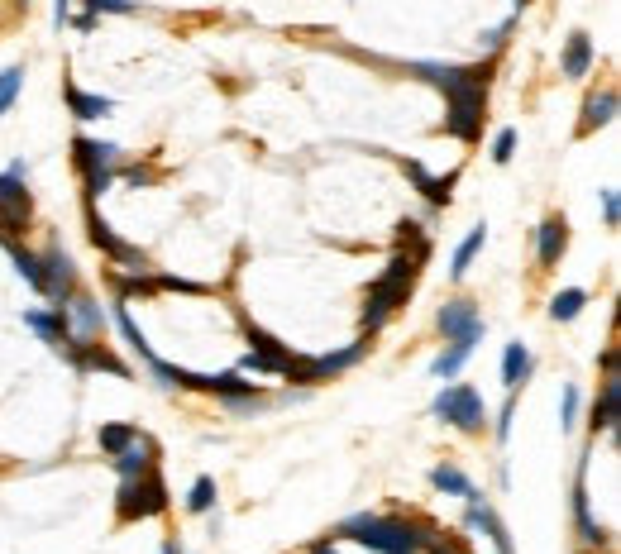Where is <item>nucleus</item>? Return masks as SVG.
Wrapping results in <instances>:
<instances>
[{
  "label": "nucleus",
  "instance_id": "obj_1",
  "mask_svg": "<svg viewBox=\"0 0 621 554\" xmlns=\"http://www.w3.org/2000/svg\"><path fill=\"white\" fill-rule=\"evenodd\" d=\"M411 72H421L426 82H435L445 91V129L454 139L473 144L483 134V101H488V77H493V63L483 67H459V63H411Z\"/></svg>",
  "mask_w": 621,
  "mask_h": 554
},
{
  "label": "nucleus",
  "instance_id": "obj_2",
  "mask_svg": "<svg viewBox=\"0 0 621 554\" xmlns=\"http://www.w3.org/2000/svg\"><path fill=\"white\" fill-rule=\"evenodd\" d=\"M430 258V244L421 239V244H402L397 254H392V263H387V273L368 287V306H364V335L373 340L378 330L387 325V316L397 311V306H407L411 287H416V277H421V263Z\"/></svg>",
  "mask_w": 621,
  "mask_h": 554
},
{
  "label": "nucleus",
  "instance_id": "obj_3",
  "mask_svg": "<svg viewBox=\"0 0 621 554\" xmlns=\"http://www.w3.org/2000/svg\"><path fill=\"white\" fill-rule=\"evenodd\" d=\"M335 540H354L373 554H421L426 526L421 521H402V516H378V512H354L340 521Z\"/></svg>",
  "mask_w": 621,
  "mask_h": 554
},
{
  "label": "nucleus",
  "instance_id": "obj_4",
  "mask_svg": "<svg viewBox=\"0 0 621 554\" xmlns=\"http://www.w3.org/2000/svg\"><path fill=\"white\" fill-rule=\"evenodd\" d=\"M72 163L82 172L86 201H96V196H106L110 187H115V177H120V144L77 134V139H72Z\"/></svg>",
  "mask_w": 621,
  "mask_h": 554
},
{
  "label": "nucleus",
  "instance_id": "obj_5",
  "mask_svg": "<svg viewBox=\"0 0 621 554\" xmlns=\"http://www.w3.org/2000/svg\"><path fill=\"white\" fill-rule=\"evenodd\" d=\"M430 411H435L440 421H450L454 430H464V435H483V430H488V402H483V392L469 383H445L435 392Z\"/></svg>",
  "mask_w": 621,
  "mask_h": 554
},
{
  "label": "nucleus",
  "instance_id": "obj_6",
  "mask_svg": "<svg viewBox=\"0 0 621 554\" xmlns=\"http://www.w3.org/2000/svg\"><path fill=\"white\" fill-rule=\"evenodd\" d=\"M168 512V483H163V473L153 469L144 478H125L120 492H115V516L134 526V521H153V516Z\"/></svg>",
  "mask_w": 621,
  "mask_h": 554
},
{
  "label": "nucleus",
  "instance_id": "obj_7",
  "mask_svg": "<svg viewBox=\"0 0 621 554\" xmlns=\"http://www.w3.org/2000/svg\"><path fill=\"white\" fill-rule=\"evenodd\" d=\"M86 230H91V244H96V249H101L115 268H125V273H149V258L110 230V220L96 211V201H86Z\"/></svg>",
  "mask_w": 621,
  "mask_h": 554
},
{
  "label": "nucleus",
  "instance_id": "obj_8",
  "mask_svg": "<svg viewBox=\"0 0 621 554\" xmlns=\"http://www.w3.org/2000/svg\"><path fill=\"white\" fill-rule=\"evenodd\" d=\"M39 263H43V297L53 301V311H63L67 301L77 297V263L63 254V244H48L39 254Z\"/></svg>",
  "mask_w": 621,
  "mask_h": 554
},
{
  "label": "nucleus",
  "instance_id": "obj_9",
  "mask_svg": "<svg viewBox=\"0 0 621 554\" xmlns=\"http://www.w3.org/2000/svg\"><path fill=\"white\" fill-rule=\"evenodd\" d=\"M440 330H445V340L459 344V349H469L473 354V344L483 340V316H478V306L464 297H454L440 306Z\"/></svg>",
  "mask_w": 621,
  "mask_h": 554
},
{
  "label": "nucleus",
  "instance_id": "obj_10",
  "mask_svg": "<svg viewBox=\"0 0 621 554\" xmlns=\"http://www.w3.org/2000/svg\"><path fill=\"white\" fill-rule=\"evenodd\" d=\"M63 316H67V330H72L77 340H106V325H110L106 306L96 297H86L82 287H77V297L63 306Z\"/></svg>",
  "mask_w": 621,
  "mask_h": 554
},
{
  "label": "nucleus",
  "instance_id": "obj_11",
  "mask_svg": "<svg viewBox=\"0 0 621 554\" xmlns=\"http://www.w3.org/2000/svg\"><path fill=\"white\" fill-rule=\"evenodd\" d=\"M574 521H579V540H583V545L607 550V540H612V535L593 521V497H588V454L579 459V478H574Z\"/></svg>",
  "mask_w": 621,
  "mask_h": 554
},
{
  "label": "nucleus",
  "instance_id": "obj_12",
  "mask_svg": "<svg viewBox=\"0 0 621 554\" xmlns=\"http://www.w3.org/2000/svg\"><path fill=\"white\" fill-rule=\"evenodd\" d=\"M110 464H115V473H120V483H125V478H144V473L158 469V445H153L149 435L139 430V435H134V440H129L115 459H110Z\"/></svg>",
  "mask_w": 621,
  "mask_h": 554
},
{
  "label": "nucleus",
  "instance_id": "obj_13",
  "mask_svg": "<svg viewBox=\"0 0 621 554\" xmlns=\"http://www.w3.org/2000/svg\"><path fill=\"white\" fill-rule=\"evenodd\" d=\"M464 507H469V512H464V526H469V531H483V535H488L497 554H516L512 550V535H507V526H502V516H497L493 507L483 502V497H469Z\"/></svg>",
  "mask_w": 621,
  "mask_h": 554
},
{
  "label": "nucleus",
  "instance_id": "obj_14",
  "mask_svg": "<svg viewBox=\"0 0 621 554\" xmlns=\"http://www.w3.org/2000/svg\"><path fill=\"white\" fill-rule=\"evenodd\" d=\"M564 249H569V220L564 215H550L545 225L536 230V258L540 268H555L559 258H564Z\"/></svg>",
  "mask_w": 621,
  "mask_h": 554
},
{
  "label": "nucleus",
  "instance_id": "obj_15",
  "mask_svg": "<svg viewBox=\"0 0 621 554\" xmlns=\"http://www.w3.org/2000/svg\"><path fill=\"white\" fill-rule=\"evenodd\" d=\"M531 368H536V359H531V349L521 340H512L502 349V387L507 392H521V387L531 383Z\"/></svg>",
  "mask_w": 621,
  "mask_h": 554
},
{
  "label": "nucleus",
  "instance_id": "obj_16",
  "mask_svg": "<svg viewBox=\"0 0 621 554\" xmlns=\"http://www.w3.org/2000/svg\"><path fill=\"white\" fill-rule=\"evenodd\" d=\"M244 340H249V349H254L258 359H268L273 368H278V378L292 368V363H297V354H292L287 344L273 340V335H268V330H258V325H244Z\"/></svg>",
  "mask_w": 621,
  "mask_h": 554
},
{
  "label": "nucleus",
  "instance_id": "obj_17",
  "mask_svg": "<svg viewBox=\"0 0 621 554\" xmlns=\"http://www.w3.org/2000/svg\"><path fill=\"white\" fill-rule=\"evenodd\" d=\"M617 421H621V373H607L602 378V397H598V406H593V430H617Z\"/></svg>",
  "mask_w": 621,
  "mask_h": 554
},
{
  "label": "nucleus",
  "instance_id": "obj_18",
  "mask_svg": "<svg viewBox=\"0 0 621 554\" xmlns=\"http://www.w3.org/2000/svg\"><path fill=\"white\" fill-rule=\"evenodd\" d=\"M559 67H564V77H569V82H579V77H588V72H593V39H588L583 29H579V34H569Z\"/></svg>",
  "mask_w": 621,
  "mask_h": 554
},
{
  "label": "nucleus",
  "instance_id": "obj_19",
  "mask_svg": "<svg viewBox=\"0 0 621 554\" xmlns=\"http://www.w3.org/2000/svg\"><path fill=\"white\" fill-rule=\"evenodd\" d=\"M411 172V182L421 187V196H426L430 206H450V192H454V182H459V172H445V177H430L421 163H407Z\"/></svg>",
  "mask_w": 621,
  "mask_h": 554
},
{
  "label": "nucleus",
  "instance_id": "obj_20",
  "mask_svg": "<svg viewBox=\"0 0 621 554\" xmlns=\"http://www.w3.org/2000/svg\"><path fill=\"white\" fill-rule=\"evenodd\" d=\"M67 110H72L77 120H106L110 110H115V101H110V96H91V91L67 82Z\"/></svg>",
  "mask_w": 621,
  "mask_h": 554
},
{
  "label": "nucleus",
  "instance_id": "obj_21",
  "mask_svg": "<svg viewBox=\"0 0 621 554\" xmlns=\"http://www.w3.org/2000/svg\"><path fill=\"white\" fill-rule=\"evenodd\" d=\"M612 120H617V91H598V96H588V106H583L579 134H593V129L612 125Z\"/></svg>",
  "mask_w": 621,
  "mask_h": 554
},
{
  "label": "nucleus",
  "instance_id": "obj_22",
  "mask_svg": "<svg viewBox=\"0 0 621 554\" xmlns=\"http://www.w3.org/2000/svg\"><path fill=\"white\" fill-rule=\"evenodd\" d=\"M24 325H29L34 335H43V340L53 344V349H58V344L72 335V330H67V316H63V311H24Z\"/></svg>",
  "mask_w": 621,
  "mask_h": 554
},
{
  "label": "nucleus",
  "instance_id": "obj_23",
  "mask_svg": "<svg viewBox=\"0 0 621 554\" xmlns=\"http://www.w3.org/2000/svg\"><path fill=\"white\" fill-rule=\"evenodd\" d=\"M0 244H5V254H10V263H15V273H20L24 282L39 292V287H43V263H39V254H34V249H24L20 239H0Z\"/></svg>",
  "mask_w": 621,
  "mask_h": 554
},
{
  "label": "nucleus",
  "instance_id": "obj_24",
  "mask_svg": "<svg viewBox=\"0 0 621 554\" xmlns=\"http://www.w3.org/2000/svg\"><path fill=\"white\" fill-rule=\"evenodd\" d=\"M430 483L435 492H445V497H473V478L464 469H454V464H440V469H430Z\"/></svg>",
  "mask_w": 621,
  "mask_h": 554
},
{
  "label": "nucleus",
  "instance_id": "obj_25",
  "mask_svg": "<svg viewBox=\"0 0 621 554\" xmlns=\"http://www.w3.org/2000/svg\"><path fill=\"white\" fill-rule=\"evenodd\" d=\"M483 239H488V225H473L469 235L459 239V249H454V263H450V277H464L473 268V258L483 249Z\"/></svg>",
  "mask_w": 621,
  "mask_h": 554
},
{
  "label": "nucleus",
  "instance_id": "obj_26",
  "mask_svg": "<svg viewBox=\"0 0 621 554\" xmlns=\"http://www.w3.org/2000/svg\"><path fill=\"white\" fill-rule=\"evenodd\" d=\"M583 306H588V292H583V287H564V292H555V297H550V320L569 325V320H579Z\"/></svg>",
  "mask_w": 621,
  "mask_h": 554
},
{
  "label": "nucleus",
  "instance_id": "obj_27",
  "mask_svg": "<svg viewBox=\"0 0 621 554\" xmlns=\"http://www.w3.org/2000/svg\"><path fill=\"white\" fill-rule=\"evenodd\" d=\"M421 554H469V545H464V535H440L435 526H426Z\"/></svg>",
  "mask_w": 621,
  "mask_h": 554
},
{
  "label": "nucleus",
  "instance_id": "obj_28",
  "mask_svg": "<svg viewBox=\"0 0 621 554\" xmlns=\"http://www.w3.org/2000/svg\"><path fill=\"white\" fill-rule=\"evenodd\" d=\"M187 512H196V516L215 512V478H196L192 492H187Z\"/></svg>",
  "mask_w": 621,
  "mask_h": 554
},
{
  "label": "nucleus",
  "instance_id": "obj_29",
  "mask_svg": "<svg viewBox=\"0 0 621 554\" xmlns=\"http://www.w3.org/2000/svg\"><path fill=\"white\" fill-rule=\"evenodd\" d=\"M134 435H139V426H101V435H96V440H101V454H106V459H115V454H120V449H125Z\"/></svg>",
  "mask_w": 621,
  "mask_h": 554
},
{
  "label": "nucleus",
  "instance_id": "obj_30",
  "mask_svg": "<svg viewBox=\"0 0 621 554\" xmlns=\"http://www.w3.org/2000/svg\"><path fill=\"white\" fill-rule=\"evenodd\" d=\"M464 363H469V349H459V344H450V349H445L440 359L430 363V373L450 383V378H459V368H464Z\"/></svg>",
  "mask_w": 621,
  "mask_h": 554
},
{
  "label": "nucleus",
  "instance_id": "obj_31",
  "mask_svg": "<svg viewBox=\"0 0 621 554\" xmlns=\"http://www.w3.org/2000/svg\"><path fill=\"white\" fill-rule=\"evenodd\" d=\"M579 406H583V392L574 383H564V402H559V430H574V426H579Z\"/></svg>",
  "mask_w": 621,
  "mask_h": 554
},
{
  "label": "nucleus",
  "instance_id": "obj_32",
  "mask_svg": "<svg viewBox=\"0 0 621 554\" xmlns=\"http://www.w3.org/2000/svg\"><path fill=\"white\" fill-rule=\"evenodd\" d=\"M20 86H24V67H5V72H0V115L15 106Z\"/></svg>",
  "mask_w": 621,
  "mask_h": 554
},
{
  "label": "nucleus",
  "instance_id": "obj_33",
  "mask_svg": "<svg viewBox=\"0 0 621 554\" xmlns=\"http://www.w3.org/2000/svg\"><path fill=\"white\" fill-rule=\"evenodd\" d=\"M220 402H225V411H235V416H254V411L268 406V397H263V392H249V397H220Z\"/></svg>",
  "mask_w": 621,
  "mask_h": 554
},
{
  "label": "nucleus",
  "instance_id": "obj_34",
  "mask_svg": "<svg viewBox=\"0 0 621 554\" xmlns=\"http://www.w3.org/2000/svg\"><path fill=\"white\" fill-rule=\"evenodd\" d=\"M516 153V129H497L493 134V163H512Z\"/></svg>",
  "mask_w": 621,
  "mask_h": 554
},
{
  "label": "nucleus",
  "instance_id": "obj_35",
  "mask_svg": "<svg viewBox=\"0 0 621 554\" xmlns=\"http://www.w3.org/2000/svg\"><path fill=\"white\" fill-rule=\"evenodd\" d=\"M602 196V220H607V230H617L621 225V201H617V192L607 187V192H598Z\"/></svg>",
  "mask_w": 621,
  "mask_h": 554
},
{
  "label": "nucleus",
  "instance_id": "obj_36",
  "mask_svg": "<svg viewBox=\"0 0 621 554\" xmlns=\"http://www.w3.org/2000/svg\"><path fill=\"white\" fill-rule=\"evenodd\" d=\"M512 416H516V392H507V402H502V411H497V440L512 435Z\"/></svg>",
  "mask_w": 621,
  "mask_h": 554
},
{
  "label": "nucleus",
  "instance_id": "obj_37",
  "mask_svg": "<svg viewBox=\"0 0 621 554\" xmlns=\"http://www.w3.org/2000/svg\"><path fill=\"white\" fill-rule=\"evenodd\" d=\"M512 24H516V20H507V24H497V29H488V34H483V48H488V53H497V48L507 43V34H512Z\"/></svg>",
  "mask_w": 621,
  "mask_h": 554
},
{
  "label": "nucleus",
  "instance_id": "obj_38",
  "mask_svg": "<svg viewBox=\"0 0 621 554\" xmlns=\"http://www.w3.org/2000/svg\"><path fill=\"white\" fill-rule=\"evenodd\" d=\"M421 220H402V225H397V244H421Z\"/></svg>",
  "mask_w": 621,
  "mask_h": 554
},
{
  "label": "nucleus",
  "instance_id": "obj_39",
  "mask_svg": "<svg viewBox=\"0 0 621 554\" xmlns=\"http://www.w3.org/2000/svg\"><path fill=\"white\" fill-rule=\"evenodd\" d=\"M72 5H77V0H53V24H58V29H63V24H67V15H72Z\"/></svg>",
  "mask_w": 621,
  "mask_h": 554
},
{
  "label": "nucleus",
  "instance_id": "obj_40",
  "mask_svg": "<svg viewBox=\"0 0 621 554\" xmlns=\"http://www.w3.org/2000/svg\"><path fill=\"white\" fill-rule=\"evenodd\" d=\"M120 177H125V182H134V187H139V182H153V172H149V168H125Z\"/></svg>",
  "mask_w": 621,
  "mask_h": 554
},
{
  "label": "nucleus",
  "instance_id": "obj_41",
  "mask_svg": "<svg viewBox=\"0 0 621 554\" xmlns=\"http://www.w3.org/2000/svg\"><path fill=\"white\" fill-rule=\"evenodd\" d=\"M311 554H340V545H335V540H316V545H311Z\"/></svg>",
  "mask_w": 621,
  "mask_h": 554
},
{
  "label": "nucleus",
  "instance_id": "obj_42",
  "mask_svg": "<svg viewBox=\"0 0 621 554\" xmlns=\"http://www.w3.org/2000/svg\"><path fill=\"white\" fill-rule=\"evenodd\" d=\"M526 5H531V0H512V10H516V15H521V10H526Z\"/></svg>",
  "mask_w": 621,
  "mask_h": 554
},
{
  "label": "nucleus",
  "instance_id": "obj_43",
  "mask_svg": "<svg viewBox=\"0 0 621 554\" xmlns=\"http://www.w3.org/2000/svg\"><path fill=\"white\" fill-rule=\"evenodd\" d=\"M163 554H182V550H177V545H172V540H168V545H163Z\"/></svg>",
  "mask_w": 621,
  "mask_h": 554
}]
</instances>
